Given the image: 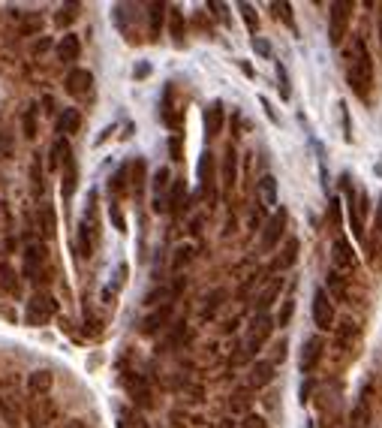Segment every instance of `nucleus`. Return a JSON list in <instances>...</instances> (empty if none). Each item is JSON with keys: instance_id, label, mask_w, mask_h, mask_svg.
<instances>
[{"instance_id": "obj_1", "label": "nucleus", "mask_w": 382, "mask_h": 428, "mask_svg": "<svg viewBox=\"0 0 382 428\" xmlns=\"http://www.w3.org/2000/svg\"><path fill=\"white\" fill-rule=\"evenodd\" d=\"M347 81H349L352 94H356L358 100H370V85H374V58H370L365 40H356V54L349 58Z\"/></svg>"}, {"instance_id": "obj_2", "label": "nucleus", "mask_w": 382, "mask_h": 428, "mask_svg": "<svg viewBox=\"0 0 382 428\" xmlns=\"http://www.w3.org/2000/svg\"><path fill=\"white\" fill-rule=\"evenodd\" d=\"M54 314H58V302H54V296H49V293H36V296L27 299L24 323H27V326H45Z\"/></svg>"}, {"instance_id": "obj_3", "label": "nucleus", "mask_w": 382, "mask_h": 428, "mask_svg": "<svg viewBox=\"0 0 382 428\" xmlns=\"http://www.w3.org/2000/svg\"><path fill=\"white\" fill-rule=\"evenodd\" d=\"M349 9H352V3H347V0H334V3L329 6V42L334 45V49H338V45L343 42V36H347Z\"/></svg>"}, {"instance_id": "obj_4", "label": "nucleus", "mask_w": 382, "mask_h": 428, "mask_svg": "<svg viewBox=\"0 0 382 428\" xmlns=\"http://www.w3.org/2000/svg\"><path fill=\"white\" fill-rule=\"evenodd\" d=\"M271 332H274V320H271L268 314H256V317H253V326H250V335H247V353H250V356H256V353L265 347V341L271 338Z\"/></svg>"}, {"instance_id": "obj_5", "label": "nucleus", "mask_w": 382, "mask_h": 428, "mask_svg": "<svg viewBox=\"0 0 382 428\" xmlns=\"http://www.w3.org/2000/svg\"><path fill=\"white\" fill-rule=\"evenodd\" d=\"M45 260H49V253H45V244L31 241V244L24 248V275L31 278V280H42Z\"/></svg>"}, {"instance_id": "obj_6", "label": "nucleus", "mask_w": 382, "mask_h": 428, "mask_svg": "<svg viewBox=\"0 0 382 428\" xmlns=\"http://www.w3.org/2000/svg\"><path fill=\"white\" fill-rule=\"evenodd\" d=\"M286 230V208H280V212H274L268 217V223H265V232H262V241H259V248L262 253H271L277 248V241H280V235H283Z\"/></svg>"}, {"instance_id": "obj_7", "label": "nucleus", "mask_w": 382, "mask_h": 428, "mask_svg": "<svg viewBox=\"0 0 382 428\" xmlns=\"http://www.w3.org/2000/svg\"><path fill=\"white\" fill-rule=\"evenodd\" d=\"M313 323L319 326L322 332L334 326V305H331V299L325 290H316L313 293Z\"/></svg>"}, {"instance_id": "obj_8", "label": "nucleus", "mask_w": 382, "mask_h": 428, "mask_svg": "<svg viewBox=\"0 0 382 428\" xmlns=\"http://www.w3.org/2000/svg\"><path fill=\"white\" fill-rule=\"evenodd\" d=\"M223 121H226L223 100H211V103L205 106V112H202V124H205V136H208V139H214V136H220V130H223Z\"/></svg>"}, {"instance_id": "obj_9", "label": "nucleus", "mask_w": 382, "mask_h": 428, "mask_svg": "<svg viewBox=\"0 0 382 428\" xmlns=\"http://www.w3.org/2000/svg\"><path fill=\"white\" fill-rule=\"evenodd\" d=\"M322 353H325V341L319 338V335H313V338H307L304 341V347H301V371L304 374H310V371L319 365V359H322Z\"/></svg>"}, {"instance_id": "obj_10", "label": "nucleus", "mask_w": 382, "mask_h": 428, "mask_svg": "<svg viewBox=\"0 0 382 428\" xmlns=\"http://www.w3.org/2000/svg\"><path fill=\"white\" fill-rule=\"evenodd\" d=\"M90 88H94V76L88 70H72L67 76V94L72 97H88Z\"/></svg>"}, {"instance_id": "obj_11", "label": "nucleus", "mask_w": 382, "mask_h": 428, "mask_svg": "<svg viewBox=\"0 0 382 428\" xmlns=\"http://www.w3.org/2000/svg\"><path fill=\"white\" fill-rule=\"evenodd\" d=\"M51 386H54V374L49 368H36V371H31L27 374V389H31L33 395H49L51 393Z\"/></svg>"}, {"instance_id": "obj_12", "label": "nucleus", "mask_w": 382, "mask_h": 428, "mask_svg": "<svg viewBox=\"0 0 382 428\" xmlns=\"http://www.w3.org/2000/svg\"><path fill=\"white\" fill-rule=\"evenodd\" d=\"M220 178H223V190L229 193V190L235 187V181H238V154H235V148L229 145L223 154V169H220Z\"/></svg>"}, {"instance_id": "obj_13", "label": "nucleus", "mask_w": 382, "mask_h": 428, "mask_svg": "<svg viewBox=\"0 0 382 428\" xmlns=\"http://www.w3.org/2000/svg\"><path fill=\"white\" fill-rule=\"evenodd\" d=\"M184 203H187V181L184 178H172V187L166 193V212L178 214L181 208H187Z\"/></svg>"}, {"instance_id": "obj_14", "label": "nucleus", "mask_w": 382, "mask_h": 428, "mask_svg": "<svg viewBox=\"0 0 382 428\" xmlns=\"http://www.w3.org/2000/svg\"><path fill=\"white\" fill-rule=\"evenodd\" d=\"M58 61L60 63H72V61H78V54H81V42H78V36L76 33H63L60 36V42H58Z\"/></svg>"}, {"instance_id": "obj_15", "label": "nucleus", "mask_w": 382, "mask_h": 428, "mask_svg": "<svg viewBox=\"0 0 382 428\" xmlns=\"http://www.w3.org/2000/svg\"><path fill=\"white\" fill-rule=\"evenodd\" d=\"M214 154L211 151H205L202 154V160H199V181H202V193L205 196H214Z\"/></svg>"}, {"instance_id": "obj_16", "label": "nucleus", "mask_w": 382, "mask_h": 428, "mask_svg": "<svg viewBox=\"0 0 382 428\" xmlns=\"http://www.w3.org/2000/svg\"><path fill=\"white\" fill-rule=\"evenodd\" d=\"M331 260L338 269H352L356 266V251H352V244L347 239H338L331 248Z\"/></svg>"}, {"instance_id": "obj_17", "label": "nucleus", "mask_w": 382, "mask_h": 428, "mask_svg": "<svg viewBox=\"0 0 382 428\" xmlns=\"http://www.w3.org/2000/svg\"><path fill=\"white\" fill-rule=\"evenodd\" d=\"M63 184H60V193H63V199H69L72 196V190H76V184H78V169H76V160H72V151L63 157Z\"/></svg>"}, {"instance_id": "obj_18", "label": "nucleus", "mask_w": 382, "mask_h": 428, "mask_svg": "<svg viewBox=\"0 0 382 428\" xmlns=\"http://www.w3.org/2000/svg\"><path fill=\"white\" fill-rule=\"evenodd\" d=\"M280 290H283V278H277V280H271V284L262 290V296L256 299V311L259 314H268V308L274 305V299L280 296Z\"/></svg>"}, {"instance_id": "obj_19", "label": "nucleus", "mask_w": 382, "mask_h": 428, "mask_svg": "<svg viewBox=\"0 0 382 428\" xmlns=\"http://www.w3.org/2000/svg\"><path fill=\"white\" fill-rule=\"evenodd\" d=\"M0 413H3V422L9 428H22V411H18V404H15L13 395L0 398Z\"/></svg>"}, {"instance_id": "obj_20", "label": "nucleus", "mask_w": 382, "mask_h": 428, "mask_svg": "<svg viewBox=\"0 0 382 428\" xmlns=\"http://www.w3.org/2000/svg\"><path fill=\"white\" fill-rule=\"evenodd\" d=\"M78 127H81V115H78V109H63L60 118H58V133L72 136V133H78Z\"/></svg>"}, {"instance_id": "obj_21", "label": "nucleus", "mask_w": 382, "mask_h": 428, "mask_svg": "<svg viewBox=\"0 0 382 428\" xmlns=\"http://www.w3.org/2000/svg\"><path fill=\"white\" fill-rule=\"evenodd\" d=\"M271 380H274V365H271V362H256V365L250 368V383L256 389L268 386Z\"/></svg>"}, {"instance_id": "obj_22", "label": "nucleus", "mask_w": 382, "mask_h": 428, "mask_svg": "<svg viewBox=\"0 0 382 428\" xmlns=\"http://www.w3.org/2000/svg\"><path fill=\"white\" fill-rule=\"evenodd\" d=\"M259 196H262V203H265V208L277 205V178L274 175H265L259 181Z\"/></svg>"}, {"instance_id": "obj_23", "label": "nucleus", "mask_w": 382, "mask_h": 428, "mask_svg": "<svg viewBox=\"0 0 382 428\" xmlns=\"http://www.w3.org/2000/svg\"><path fill=\"white\" fill-rule=\"evenodd\" d=\"M126 284V262H117V269H115V280L108 284L106 290H103V302H108L112 305V299H115V293L121 290Z\"/></svg>"}, {"instance_id": "obj_24", "label": "nucleus", "mask_w": 382, "mask_h": 428, "mask_svg": "<svg viewBox=\"0 0 382 428\" xmlns=\"http://www.w3.org/2000/svg\"><path fill=\"white\" fill-rule=\"evenodd\" d=\"M298 251H301V244H298V239H289V241H286V248H283V257L277 260V269H280V271L292 269L295 262H298Z\"/></svg>"}, {"instance_id": "obj_25", "label": "nucleus", "mask_w": 382, "mask_h": 428, "mask_svg": "<svg viewBox=\"0 0 382 428\" xmlns=\"http://www.w3.org/2000/svg\"><path fill=\"white\" fill-rule=\"evenodd\" d=\"M126 178H130V166H121V169H117L115 175H112V181H108V193H112V196L126 193V190H130Z\"/></svg>"}, {"instance_id": "obj_26", "label": "nucleus", "mask_w": 382, "mask_h": 428, "mask_svg": "<svg viewBox=\"0 0 382 428\" xmlns=\"http://www.w3.org/2000/svg\"><path fill=\"white\" fill-rule=\"evenodd\" d=\"M169 31H172V36H175V42H178V45L184 42V33H187V27H184V15H181V9H175V6L169 9Z\"/></svg>"}, {"instance_id": "obj_27", "label": "nucleus", "mask_w": 382, "mask_h": 428, "mask_svg": "<svg viewBox=\"0 0 382 428\" xmlns=\"http://www.w3.org/2000/svg\"><path fill=\"white\" fill-rule=\"evenodd\" d=\"M329 299L334 302H347V284H343V278L338 271H329Z\"/></svg>"}, {"instance_id": "obj_28", "label": "nucleus", "mask_w": 382, "mask_h": 428, "mask_svg": "<svg viewBox=\"0 0 382 428\" xmlns=\"http://www.w3.org/2000/svg\"><path fill=\"white\" fill-rule=\"evenodd\" d=\"M169 314H172V308L166 305V308H163V311H153L151 317H144V320H142V332H157L160 326L169 320Z\"/></svg>"}, {"instance_id": "obj_29", "label": "nucleus", "mask_w": 382, "mask_h": 428, "mask_svg": "<svg viewBox=\"0 0 382 428\" xmlns=\"http://www.w3.org/2000/svg\"><path fill=\"white\" fill-rule=\"evenodd\" d=\"M151 13H148V22H151V36L157 40L160 36V27H163V15H166V3H151L148 6Z\"/></svg>"}, {"instance_id": "obj_30", "label": "nucleus", "mask_w": 382, "mask_h": 428, "mask_svg": "<svg viewBox=\"0 0 382 428\" xmlns=\"http://www.w3.org/2000/svg\"><path fill=\"white\" fill-rule=\"evenodd\" d=\"M130 175H133V181H130V187L135 190V196L142 193V187H144V160L139 157L135 163H130Z\"/></svg>"}, {"instance_id": "obj_31", "label": "nucleus", "mask_w": 382, "mask_h": 428, "mask_svg": "<svg viewBox=\"0 0 382 428\" xmlns=\"http://www.w3.org/2000/svg\"><path fill=\"white\" fill-rule=\"evenodd\" d=\"M238 13H241V18H244V24H247V31L256 36V31H259V18H256V9H253L250 3H238Z\"/></svg>"}, {"instance_id": "obj_32", "label": "nucleus", "mask_w": 382, "mask_h": 428, "mask_svg": "<svg viewBox=\"0 0 382 428\" xmlns=\"http://www.w3.org/2000/svg\"><path fill=\"white\" fill-rule=\"evenodd\" d=\"M277 81H280V97L283 100H289L292 97V85H289V72H286V63L283 61H277Z\"/></svg>"}, {"instance_id": "obj_33", "label": "nucleus", "mask_w": 382, "mask_h": 428, "mask_svg": "<svg viewBox=\"0 0 382 428\" xmlns=\"http://www.w3.org/2000/svg\"><path fill=\"white\" fill-rule=\"evenodd\" d=\"M36 112H40L36 106H27V112H24V118H22V127H24V136H27V139H36Z\"/></svg>"}, {"instance_id": "obj_34", "label": "nucleus", "mask_w": 382, "mask_h": 428, "mask_svg": "<svg viewBox=\"0 0 382 428\" xmlns=\"http://www.w3.org/2000/svg\"><path fill=\"white\" fill-rule=\"evenodd\" d=\"M76 15H78V3H63V6H60V13L54 15V24H58V27H67Z\"/></svg>"}, {"instance_id": "obj_35", "label": "nucleus", "mask_w": 382, "mask_h": 428, "mask_svg": "<svg viewBox=\"0 0 382 428\" xmlns=\"http://www.w3.org/2000/svg\"><path fill=\"white\" fill-rule=\"evenodd\" d=\"M169 157L175 160V163L184 160V139H181V133H175V136L169 139Z\"/></svg>"}, {"instance_id": "obj_36", "label": "nucleus", "mask_w": 382, "mask_h": 428, "mask_svg": "<svg viewBox=\"0 0 382 428\" xmlns=\"http://www.w3.org/2000/svg\"><path fill=\"white\" fill-rule=\"evenodd\" d=\"M271 9H274V15H277V18H283V22H286V24L295 31V22H292V6H289V3H271Z\"/></svg>"}, {"instance_id": "obj_37", "label": "nucleus", "mask_w": 382, "mask_h": 428, "mask_svg": "<svg viewBox=\"0 0 382 428\" xmlns=\"http://www.w3.org/2000/svg\"><path fill=\"white\" fill-rule=\"evenodd\" d=\"M220 299H226V290H214L211 299H205V314H208V317H211L217 308H220Z\"/></svg>"}, {"instance_id": "obj_38", "label": "nucleus", "mask_w": 382, "mask_h": 428, "mask_svg": "<svg viewBox=\"0 0 382 428\" xmlns=\"http://www.w3.org/2000/svg\"><path fill=\"white\" fill-rule=\"evenodd\" d=\"M250 45H253V51H256L259 58H271V42L268 40H262V36H253Z\"/></svg>"}, {"instance_id": "obj_39", "label": "nucleus", "mask_w": 382, "mask_h": 428, "mask_svg": "<svg viewBox=\"0 0 382 428\" xmlns=\"http://www.w3.org/2000/svg\"><path fill=\"white\" fill-rule=\"evenodd\" d=\"M108 217H112V223H115V230H117V232H124V230H126V221H124V214H121V208H117V203L108 205Z\"/></svg>"}, {"instance_id": "obj_40", "label": "nucleus", "mask_w": 382, "mask_h": 428, "mask_svg": "<svg viewBox=\"0 0 382 428\" xmlns=\"http://www.w3.org/2000/svg\"><path fill=\"white\" fill-rule=\"evenodd\" d=\"M208 9H214V15L220 18L223 24H232V18H229V6H226V3H217V0H211V3H208Z\"/></svg>"}, {"instance_id": "obj_41", "label": "nucleus", "mask_w": 382, "mask_h": 428, "mask_svg": "<svg viewBox=\"0 0 382 428\" xmlns=\"http://www.w3.org/2000/svg\"><path fill=\"white\" fill-rule=\"evenodd\" d=\"M42 232H45V235H51V232H54V212H51L49 205L42 208Z\"/></svg>"}, {"instance_id": "obj_42", "label": "nucleus", "mask_w": 382, "mask_h": 428, "mask_svg": "<svg viewBox=\"0 0 382 428\" xmlns=\"http://www.w3.org/2000/svg\"><path fill=\"white\" fill-rule=\"evenodd\" d=\"M292 311H295V302H292V299H286V302H283V311H280V317H277V326H286L289 323V317H292Z\"/></svg>"}, {"instance_id": "obj_43", "label": "nucleus", "mask_w": 382, "mask_h": 428, "mask_svg": "<svg viewBox=\"0 0 382 428\" xmlns=\"http://www.w3.org/2000/svg\"><path fill=\"white\" fill-rule=\"evenodd\" d=\"M340 118H343V139L352 142V127H349V109H347V103H340Z\"/></svg>"}, {"instance_id": "obj_44", "label": "nucleus", "mask_w": 382, "mask_h": 428, "mask_svg": "<svg viewBox=\"0 0 382 428\" xmlns=\"http://www.w3.org/2000/svg\"><path fill=\"white\" fill-rule=\"evenodd\" d=\"M358 214H361V221H365V217L370 214V199H367L365 190H361V193H358Z\"/></svg>"}, {"instance_id": "obj_45", "label": "nucleus", "mask_w": 382, "mask_h": 428, "mask_svg": "<svg viewBox=\"0 0 382 428\" xmlns=\"http://www.w3.org/2000/svg\"><path fill=\"white\" fill-rule=\"evenodd\" d=\"M0 154H6V157L13 154V139L6 133H0Z\"/></svg>"}, {"instance_id": "obj_46", "label": "nucleus", "mask_w": 382, "mask_h": 428, "mask_svg": "<svg viewBox=\"0 0 382 428\" xmlns=\"http://www.w3.org/2000/svg\"><path fill=\"white\" fill-rule=\"evenodd\" d=\"M49 45H51V40H49V36H42V40L33 45V54H36V58H40L42 51H49Z\"/></svg>"}, {"instance_id": "obj_47", "label": "nucleus", "mask_w": 382, "mask_h": 428, "mask_svg": "<svg viewBox=\"0 0 382 428\" xmlns=\"http://www.w3.org/2000/svg\"><path fill=\"white\" fill-rule=\"evenodd\" d=\"M190 260V248H178V257H175V269H181L184 262Z\"/></svg>"}, {"instance_id": "obj_48", "label": "nucleus", "mask_w": 382, "mask_h": 428, "mask_svg": "<svg viewBox=\"0 0 382 428\" xmlns=\"http://www.w3.org/2000/svg\"><path fill=\"white\" fill-rule=\"evenodd\" d=\"M262 109H265V115H268V121H274V124H277V112H274V109H271V103H268V100H265V97H262Z\"/></svg>"}, {"instance_id": "obj_49", "label": "nucleus", "mask_w": 382, "mask_h": 428, "mask_svg": "<svg viewBox=\"0 0 382 428\" xmlns=\"http://www.w3.org/2000/svg\"><path fill=\"white\" fill-rule=\"evenodd\" d=\"M148 72H151L148 63H139V67H135V79H144V76H148Z\"/></svg>"}, {"instance_id": "obj_50", "label": "nucleus", "mask_w": 382, "mask_h": 428, "mask_svg": "<svg viewBox=\"0 0 382 428\" xmlns=\"http://www.w3.org/2000/svg\"><path fill=\"white\" fill-rule=\"evenodd\" d=\"M247 428H265V422H262L259 416H250V420H247Z\"/></svg>"}, {"instance_id": "obj_51", "label": "nucleus", "mask_w": 382, "mask_h": 428, "mask_svg": "<svg viewBox=\"0 0 382 428\" xmlns=\"http://www.w3.org/2000/svg\"><path fill=\"white\" fill-rule=\"evenodd\" d=\"M376 230L382 232V196H379V205H376Z\"/></svg>"}, {"instance_id": "obj_52", "label": "nucleus", "mask_w": 382, "mask_h": 428, "mask_svg": "<svg viewBox=\"0 0 382 428\" xmlns=\"http://www.w3.org/2000/svg\"><path fill=\"white\" fill-rule=\"evenodd\" d=\"M376 24H379V42H382V3L376 6Z\"/></svg>"}, {"instance_id": "obj_53", "label": "nucleus", "mask_w": 382, "mask_h": 428, "mask_svg": "<svg viewBox=\"0 0 382 428\" xmlns=\"http://www.w3.org/2000/svg\"><path fill=\"white\" fill-rule=\"evenodd\" d=\"M241 70H244V76H247V79H253V67L247 61H241Z\"/></svg>"}, {"instance_id": "obj_54", "label": "nucleus", "mask_w": 382, "mask_h": 428, "mask_svg": "<svg viewBox=\"0 0 382 428\" xmlns=\"http://www.w3.org/2000/svg\"><path fill=\"white\" fill-rule=\"evenodd\" d=\"M304 428H316V425L313 422H304Z\"/></svg>"}, {"instance_id": "obj_55", "label": "nucleus", "mask_w": 382, "mask_h": 428, "mask_svg": "<svg viewBox=\"0 0 382 428\" xmlns=\"http://www.w3.org/2000/svg\"><path fill=\"white\" fill-rule=\"evenodd\" d=\"M121 428H130V425H126V422H121Z\"/></svg>"}]
</instances>
